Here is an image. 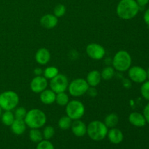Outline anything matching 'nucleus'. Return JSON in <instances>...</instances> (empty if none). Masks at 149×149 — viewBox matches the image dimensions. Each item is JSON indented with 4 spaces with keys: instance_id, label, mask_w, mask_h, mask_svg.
Segmentation results:
<instances>
[{
    "instance_id": "obj_31",
    "label": "nucleus",
    "mask_w": 149,
    "mask_h": 149,
    "mask_svg": "<svg viewBox=\"0 0 149 149\" xmlns=\"http://www.w3.org/2000/svg\"><path fill=\"white\" fill-rule=\"evenodd\" d=\"M26 113H27V111L24 107H18L15 111V118L19 119H24Z\"/></svg>"
},
{
    "instance_id": "obj_20",
    "label": "nucleus",
    "mask_w": 149,
    "mask_h": 149,
    "mask_svg": "<svg viewBox=\"0 0 149 149\" xmlns=\"http://www.w3.org/2000/svg\"><path fill=\"white\" fill-rule=\"evenodd\" d=\"M119 122V116L117 114L114 113H111L108 114L106 116L104 120V124L106 125L108 128H113L116 127Z\"/></svg>"
},
{
    "instance_id": "obj_8",
    "label": "nucleus",
    "mask_w": 149,
    "mask_h": 149,
    "mask_svg": "<svg viewBox=\"0 0 149 149\" xmlns=\"http://www.w3.org/2000/svg\"><path fill=\"white\" fill-rule=\"evenodd\" d=\"M49 87L51 90L55 92L56 94L65 92L68 87V78L63 74H58L56 77L50 79Z\"/></svg>"
},
{
    "instance_id": "obj_14",
    "label": "nucleus",
    "mask_w": 149,
    "mask_h": 149,
    "mask_svg": "<svg viewBox=\"0 0 149 149\" xmlns=\"http://www.w3.org/2000/svg\"><path fill=\"white\" fill-rule=\"evenodd\" d=\"M58 18L53 14H46L40 19V24L47 29H54L58 25Z\"/></svg>"
},
{
    "instance_id": "obj_16",
    "label": "nucleus",
    "mask_w": 149,
    "mask_h": 149,
    "mask_svg": "<svg viewBox=\"0 0 149 149\" xmlns=\"http://www.w3.org/2000/svg\"><path fill=\"white\" fill-rule=\"evenodd\" d=\"M130 123L137 127H143L146 125V120L143 114L138 112H132L129 115L128 117Z\"/></svg>"
},
{
    "instance_id": "obj_19",
    "label": "nucleus",
    "mask_w": 149,
    "mask_h": 149,
    "mask_svg": "<svg viewBox=\"0 0 149 149\" xmlns=\"http://www.w3.org/2000/svg\"><path fill=\"white\" fill-rule=\"evenodd\" d=\"M56 93L52 90H45L40 93V100L45 105L52 104L55 102Z\"/></svg>"
},
{
    "instance_id": "obj_30",
    "label": "nucleus",
    "mask_w": 149,
    "mask_h": 149,
    "mask_svg": "<svg viewBox=\"0 0 149 149\" xmlns=\"http://www.w3.org/2000/svg\"><path fill=\"white\" fill-rule=\"evenodd\" d=\"M36 149H55V147L49 140L43 139L42 141L38 143Z\"/></svg>"
},
{
    "instance_id": "obj_35",
    "label": "nucleus",
    "mask_w": 149,
    "mask_h": 149,
    "mask_svg": "<svg viewBox=\"0 0 149 149\" xmlns=\"http://www.w3.org/2000/svg\"><path fill=\"white\" fill-rule=\"evenodd\" d=\"M143 20H144V22L146 23V24L148 25L149 26V8L147 9V10L145 11V13H144Z\"/></svg>"
},
{
    "instance_id": "obj_17",
    "label": "nucleus",
    "mask_w": 149,
    "mask_h": 149,
    "mask_svg": "<svg viewBox=\"0 0 149 149\" xmlns=\"http://www.w3.org/2000/svg\"><path fill=\"white\" fill-rule=\"evenodd\" d=\"M26 127L27 125L24 119H15L10 126V128L13 134L16 135H20L26 132Z\"/></svg>"
},
{
    "instance_id": "obj_21",
    "label": "nucleus",
    "mask_w": 149,
    "mask_h": 149,
    "mask_svg": "<svg viewBox=\"0 0 149 149\" xmlns=\"http://www.w3.org/2000/svg\"><path fill=\"white\" fill-rule=\"evenodd\" d=\"M1 119L3 125H4L5 126L10 127L15 118V115L12 112V111H4V113H1Z\"/></svg>"
},
{
    "instance_id": "obj_6",
    "label": "nucleus",
    "mask_w": 149,
    "mask_h": 149,
    "mask_svg": "<svg viewBox=\"0 0 149 149\" xmlns=\"http://www.w3.org/2000/svg\"><path fill=\"white\" fill-rule=\"evenodd\" d=\"M66 116L71 118L73 121L80 119L85 113V107L82 102L78 100H73L68 102L65 106Z\"/></svg>"
},
{
    "instance_id": "obj_33",
    "label": "nucleus",
    "mask_w": 149,
    "mask_h": 149,
    "mask_svg": "<svg viewBox=\"0 0 149 149\" xmlns=\"http://www.w3.org/2000/svg\"><path fill=\"white\" fill-rule=\"evenodd\" d=\"M143 116L146 120V123L149 124V103L145 106L143 109Z\"/></svg>"
},
{
    "instance_id": "obj_29",
    "label": "nucleus",
    "mask_w": 149,
    "mask_h": 149,
    "mask_svg": "<svg viewBox=\"0 0 149 149\" xmlns=\"http://www.w3.org/2000/svg\"><path fill=\"white\" fill-rule=\"evenodd\" d=\"M66 12V8H65V5L62 4H59L57 6H55L54 8V15L56 16L57 17H61L65 14Z\"/></svg>"
},
{
    "instance_id": "obj_1",
    "label": "nucleus",
    "mask_w": 149,
    "mask_h": 149,
    "mask_svg": "<svg viewBox=\"0 0 149 149\" xmlns=\"http://www.w3.org/2000/svg\"><path fill=\"white\" fill-rule=\"evenodd\" d=\"M140 10V7L135 0H120L116 7V14L123 20L134 18Z\"/></svg>"
},
{
    "instance_id": "obj_24",
    "label": "nucleus",
    "mask_w": 149,
    "mask_h": 149,
    "mask_svg": "<svg viewBox=\"0 0 149 149\" xmlns=\"http://www.w3.org/2000/svg\"><path fill=\"white\" fill-rule=\"evenodd\" d=\"M59 74V71L55 66L47 67L43 71V75L47 79H52Z\"/></svg>"
},
{
    "instance_id": "obj_18",
    "label": "nucleus",
    "mask_w": 149,
    "mask_h": 149,
    "mask_svg": "<svg viewBox=\"0 0 149 149\" xmlns=\"http://www.w3.org/2000/svg\"><path fill=\"white\" fill-rule=\"evenodd\" d=\"M101 79L102 78L100 72H99L97 70H93V71H91L88 73L86 81H87V84H89L90 87H95L100 84Z\"/></svg>"
},
{
    "instance_id": "obj_10",
    "label": "nucleus",
    "mask_w": 149,
    "mask_h": 149,
    "mask_svg": "<svg viewBox=\"0 0 149 149\" xmlns=\"http://www.w3.org/2000/svg\"><path fill=\"white\" fill-rule=\"evenodd\" d=\"M128 76L130 80L135 83H143L147 79L146 71L143 67L138 65L130 67L129 68Z\"/></svg>"
},
{
    "instance_id": "obj_9",
    "label": "nucleus",
    "mask_w": 149,
    "mask_h": 149,
    "mask_svg": "<svg viewBox=\"0 0 149 149\" xmlns=\"http://www.w3.org/2000/svg\"><path fill=\"white\" fill-rule=\"evenodd\" d=\"M86 52L90 58L95 61L103 59L106 55L105 48L97 43H90L86 47Z\"/></svg>"
},
{
    "instance_id": "obj_15",
    "label": "nucleus",
    "mask_w": 149,
    "mask_h": 149,
    "mask_svg": "<svg viewBox=\"0 0 149 149\" xmlns=\"http://www.w3.org/2000/svg\"><path fill=\"white\" fill-rule=\"evenodd\" d=\"M51 58V54L49 52V49L47 48L42 47L38 49L35 55V60L36 63L39 65H46L49 63Z\"/></svg>"
},
{
    "instance_id": "obj_23",
    "label": "nucleus",
    "mask_w": 149,
    "mask_h": 149,
    "mask_svg": "<svg viewBox=\"0 0 149 149\" xmlns=\"http://www.w3.org/2000/svg\"><path fill=\"white\" fill-rule=\"evenodd\" d=\"M73 120L68 116H62L58 121V127L63 130H66L71 128Z\"/></svg>"
},
{
    "instance_id": "obj_28",
    "label": "nucleus",
    "mask_w": 149,
    "mask_h": 149,
    "mask_svg": "<svg viewBox=\"0 0 149 149\" xmlns=\"http://www.w3.org/2000/svg\"><path fill=\"white\" fill-rule=\"evenodd\" d=\"M141 93L144 99L149 101V80L142 83L141 87Z\"/></svg>"
},
{
    "instance_id": "obj_4",
    "label": "nucleus",
    "mask_w": 149,
    "mask_h": 149,
    "mask_svg": "<svg viewBox=\"0 0 149 149\" xmlns=\"http://www.w3.org/2000/svg\"><path fill=\"white\" fill-rule=\"evenodd\" d=\"M112 64L115 70L120 72H125L129 70L132 65L131 55L126 50H119L115 54Z\"/></svg>"
},
{
    "instance_id": "obj_27",
    "label": "nucleus",
    "mask_w": 149,
    "mask_h": 149,
    "mask_svg": "<svg viewBox=\"0 0 149 149\" xmlns=\"http://www.w3.org/2000/svg\"><path fill=\"white\" fill-rule=\"evenodd\" d=\"M55 133V131L53 127L48 125V126L45 127L43 130V132H42L43 138L45 140H50L51 138H53Z\"/></svg>"
},
{
    "instance_id": "obj_11",
    "label": "nucleus",
    "mask_w": 149,
    "mask_h": 149,
    "mask_svg": "<svg viewBox=\"0 0 149 149\" xmlns=\"http://www.w3.org/2000/svg\"><path fill=\"white\" fill-rule=\"evenodd\" d=\"M48 86L47 79L44 76H36L30 83V88L34 93H41L46 90Z\"/></svg>"
},
{
    "instance_id": "obj_3",
    "label": "nucleus",
    "mask_w": 149,
    "mask_h": 149,
    "mask_svg": "<svg viewBox=\"0 0 149 149\" xmlns=\"http://www.w3.org/2000/svg\"><path fill=\"white\" fill-rule=\"evenodd\" d=\"M109 128L104 122L95 120L87 126V134L90 139L94 141H100L107 136Z\"/></svg>"
},
{
    "instance_id": "obj_36",
    "label": "nucleus",
    "mask_w": 149,
    "mask_h": 149,
    "mask_svg": "<svg viewBox=\"0 0 149 149\" xmlns=\"http://www.w3.org/2000/svg\"><path fill=\"white\" fill-rule=\"evenodd\" d=\"M33 73L36 76H41L43 74V70L40 68H36L33 70Z\"/></svg>"
},
{
    "instance_id": "obj_13",
    "label": "nucleus",
    "mask_w": 149,
    "mask_h": 149,
    "mask_svg": "<svg viewBox=\"0 0 149 149\" xmlns=\"http://www.w3.org/2000/svg\"><path fill=\"white\" fill-rule=\"evenodd\" d=\"M106 137H108V139L111 143L115 144V145L121 143L124 140L123 132L120 130L116 127L111 128L108 131Z\"/></svg>"
},
{
    "instance_id": "obj_12",
    "label": "nucleus",
    "mask_w": 149,
    "mask_h": 149,
    "mask_svg": "<svg viewBox=\"0 0 149 149\" xmlns=\"http://www.w3.org/2000/svg\"><path fill=\"white\" fill-rule=\"evenodd\" d=\"M71 131L75 136L81 138L87 134V125L80 119L74 120L71 124Z\"/></svg>"
},
{
    "instance_id": "obj_38",
    "label": "nucleus",
    "mask_w": 149,
    "mask_h": 149,
    "mask_svg": "<svg viewBox=\"0 0 149 149\" xmlns=\"http://www.w3.org/2000/svg\"><path fill=\"white\" fill-rule=\"evenodd\" d=\"M1 110H2V109H1V108L0 107V116H1Z\"/></svg>"
},
{
    "instance_id": "obj_34",
    "label": "nucleus",
    "mask_w": 149,
    "mask_h": 149,
    "mask_svg": "<svg viewBox=\"0 0 149 149\" xmlns=\"http://www.w3.org/2000/svg\"><path fill=\"white\" fill-rule=\"evenodd\" d=\"M135 1L138 3L140 8H141V7H144L145 6H146L149 2V0H135Z\"/></svg>"
},
{
    "instance_id": "obj_26",
    "label": "nucleus",
    "mask_w": 149,
    "mask_h": 149,
    "mask_svg": "<svg viewBox=\"0 0 149 149\" xmlns=\"http://www.w3.org/2000/svg\"><path fill=\"white\" fill-rule=\"evenodd\" d=\"M115 74V69L113 68V67L111 66H107L105 68H103V71L100 73V75H101V78L103 79L106 80H110L113 77Z\"/></svg>"
},
{
    "instance_id": "obj_32",
    "label": "nucleus",
    "mask_w": 149,
    "mask_h": 149,
    "mask_svg": "<svg viewBox=\"0 0 149 149\" xmlns=\"http://www.w3.org/2000/svg\"><path fill=\"white\" fill-rule=\"evenodd\" d=\"M87 93L90 96V97H95L97 95V90L95 89V87H89L88 90H87Z\"/></svg>"
},
{
    "instance_id": "obj_25",
    "label": "nucleus",
    "mask_w": 149,
    "mask_h": 149,
    "mask_svg": "<svg viewBox=\"0 0 149 149\" xmlns=\"http://www.w3.org/2000/svg\"><path fill=\"white\" fill-rule=\"evenodd\" d=\"M55 102L59 106H65L69 102V97H68V95L65 92L57 93L56 97H55Z\"/></svg>"
},
{
    "instance_id": "obj_37",
    "label": "nucleus",
    "mask_w": 149,
    "mask_h": 149,
    "mask_svg": "<svg viewBox=\"0 0 149 149\" xmlns=\"http://www.w3.org/2000/svg\"><path fill=\"white\" fill-rule=\"evenodd\" d=\"M146 73H147V79H148V80H149V67H148V70L146 71Z\"/></svg>"
},
{
    "instance_id": "obj_5",
    "label": "nucleus",
    "mask_w": 149,
    "mask_h": 149,
    "mask_svg": "<svg viewBox=\"0 0 149 149\" xmlns=\"http://www.w3.org/2000/svg\"><path fill=\"white\" fill-rule=\"evenodd\" d=\"M19 96L12 90L4 91L0 94V107L4 111H12L19 103Z\"/></svg>"
},
{
    "instance_id": "obj_7",
    "label": "nucleus",
    "mask_w": 149,
    "mask_h": 149,
    "mask_svg": "<svg viewBox=\"0 0 149 149\" xmlns=\"http://www.w3.org/2000/svg\"><path fill=\"white\" fill-rule=\"evenodd\" d=\"M89 87L90 86L87 84L86 79L82 78H78L73 80L68 84V89L71 95L74 96V97H80L87 93Z\"/></svg>"
},
{
    "instance_id": "obj_2",
    "label": "nucleus",
    "mask_w": 149,
    "mask_h": 149,
    "mask_svg": "<svg viewBox=\"0 0 149 149\" xmlns=\"http://www.w3.org/2000/svg\"><path fill=\"white\" fill-rule=\"evenodd\" d=\"M24 121L31 129H39L46 124L47 116L40 109H33L27 111Z\"/></svg>"
},
{
    "instance_id": "obj_22",
    "label": "nucleus",
    "mask_w": 149,
    "mask_h": 149,
    "mask_svg": "<svg viewBox=\"0 0 149 149\" xmlns=\"http://www.w3.org/2000/svg\"><path fill=\"white\" fill-rule=\"evenodd\" d=\"M29 138L31 142L35 143H38L44 139L42 132H41L39 129H31L29 132Z\"/></svg>"
}]
</instances>
